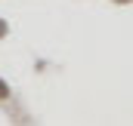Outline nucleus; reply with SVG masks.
I'll use <instances>...</instances> for the list:
<instances>
[{"label":"nucleus","mask_w":133,"mask_h":126,"mask_svg":"<svg viewBox=\"0 0 133 126\" xmlns=\"http://www.w3.org/2000/svg\"><path fill=\"white\" fill-rule=\"evenodd\" d=\"M9 95H12V89H9V83L0 77V101H9Z\"/></svg>","instance_id":"1"},{"label":"nucleus","mask_w":133,"mask_h":126,"mask_svg":"<svg viewBox=\"0 0 133 126\" xmlns=\"http://www.w3.org/2000/svg\"><path fill=\"white\" fill-rule=\"evenodd\" d=\"M6 34H9V22H6V19H0V40H3Z\"/></svg>","instance_id":"2"},{"label":"nucleus","mask_w":133,"mask_h":126,"mask_svg":"<svg viewBox=\"0 0 133 126\" xmlns=\"http://www.w3.org/2000/svg\"><path fill=\"white\" fill-rule=\"evenodd\" d=\"M115 3H133V0H115Z\"/></svg>","instance_id":"3"}]
</instances>
